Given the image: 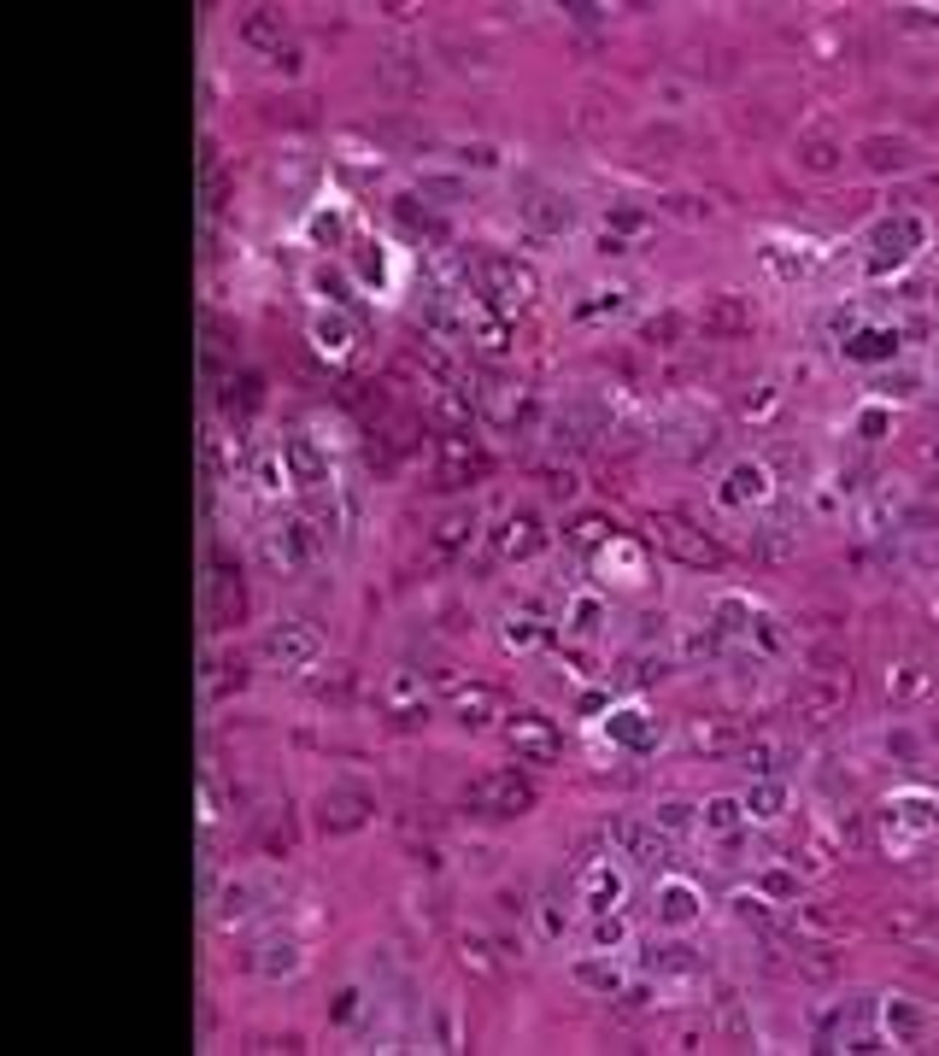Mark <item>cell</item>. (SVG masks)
I'll list each match as a JSON object with an SVG mask.
<instances>
[{"label":"cell","mask_w":939,"mask_h":1056,"mask_svg":"<svg viewBox=\"0 0 939 1056\" xmlns=\"http://www.w3.org/2000/svg\"><path fill=\"white\" fill-rule=\"evenodd\" d=\"M241 692L247 687V675H241V664H217V657H212V664H206V692H212V699H217V692Z\"/></svg>","instance_id":"26"},{"label":"cell","mask_w":939,"mask_h":1056,"mask_svg":"<svg viewBox=\"0 0 939 1056\" xmlns=\"http://www.w3.org/2000/svg\"><path fill=\"white\" fill-rule=\"evenodd\" d=\"M488 476V459L470 435H441V464H435V482L441 487H470Z\"/></svg>","instance_id":"5"},{"label":"cell","mask_w":939,"mask_h":1056,"mask_svg":"<svg viewBox=\"0 0 939 1056\" xmlns=\"http://www.w3.org/2000/svg\"><path fill=\"white\" fill-rule=\"evenodd\" d=\"M523 217L535 229H546V235H563L575 224V206H570V200H558V194H535V200H523Z\"/></svg>","instance_id":"14"},{"label":"cell","mask_w":939,"mask_h":1056,"mask_svg":"<svg viewBox=\"0 0 939 1056\" xmlns=\"http://www.w3.org/2000/svg\"><path fill=\"white\" fill-rule=\"evenodd\" d=\"M464 804L470 810H488V816H523V810H535V786L523 775H511V769H494V775L464 786Z\"/></svg>","instance_id":"2"},{"label":"cell","mask_w":939,"mask_h":1056,"mask_svg":"<svg viewBox=\"0 0 939 1056\" xmlns=\"http://www.w3.org/2000/svg\"><path fill=\"white\" fill-rule=\"evenodd\" d=\"M646 963L664 969V974H699V957L687 951V945H657V951H646Z\"/></svg>","instance_id":"24"},{"label":"cell","mask_w":939,"mask_h":1056,"mask_svg":"<svg viewBox=\"0 0 939 1056\" xmlns=\"http://www.w3.org/2000/svg\"><path fill=\"white\" fill-rule=\"evenodd\" d=\"M452 957H459V969L470 974V981H494V974H499V963H494V945H488V934H476V927L452 939Z\"/></svg>","instance_id":"11"},{"label":"cell","mask_w":939,"mask_h":1056,"mask_svg":"<svg viewBox=\"0 0 939 1056\" xmlns=\"http://www.w3.org/2000/svg\"><path fill=\"white\" fill-rule=\"evenodd\" d=\"M540 551V523L528 511L506 517V529H499V558H535Z\"/></svg>","instance_id":"13"},{"label":"cell","mask_w":939,"mask_h":1056,"mask_svg":"<svg viewBox=\"0 0 939 1056\" xmlns=\"http://www.w3.org/2000/svg\"><path fill=\"white\" fill-rule=\"evenodd\" d=\"M775 739H758V746H746V769H758V775H770V769H775Z\"/></svg>","instance_id":"27"},{"label":"cell","mask_w":939,"mask_h":1056,"mask_svg":"<svg viewBox=\"0 0 939 1056\" xmlns=\"http://www.w3.org/2000/svg\"><path fill=\"white\" fill-rule=\"evenodd\" d=\"M311 692H318V699H329V704H347V699H353V669H347V664H329V675H318V681H311Z\"/></svg>","instance_id":"23"},{"label":"cell","mask_w":939,"mask_h":1056,"mask_svg":"<svg viewBox=\"0 0 939 1056\" xmlns=\"http://www.w3.org/2000/svg\"><path fill=\"white\" fill-rule=\"evenodd\" d=\"M652 541L664 546L669 558L693 563V570H716V563H723V546H716L704 529H693L687 517H676V511H657L652 517Z\"/></svg>","instance_id":"1"},{"label":"cell","mask_w":939,"mask_h":1056,"mask_svg":"<svg viewBox=\"0 0 939 1056\" xmlns=\"http://www.w3.org/2000/svg\"><path fill=\"white\" fill-rule=\"evenodd\" d=\"M241 41L247 47H264V54H282V19H276L271 7H253L241 19Z\"/></svg>","instance_id":"15"},{"label":"cell","mask_w":939,"mask_h":1056,"mask_svg":"<svg viewBox=\"0 0 939 1056\" xmlns=\"http://www.w3.org/2000/svg\"><path fill=\"white\" fill-rule=\"evenodd\" d=\"M506 739H511V751H516L523 763H558V758H563V739H558V728H552L546 716H535V711L511 716Z\"/></svg>","instance_id":"3"},{"label":"cell","mask_w":939,"mask_h":1056,"mask_svg":"<svg viewBox=\"0 0 939 1056\" xmlns=\"http://www.w3.org/2000/svg\"><path fill=\"white\" fill-rule=\"evenodd\" d=\"M318 551V534H311V523H282L264 534V558L276 563V570H300V563Z\"/></svg>","instance_id":"7"},{"label":"cell","mask_w":939,"mask_h":1056,"mask_svg":"<svg viewBox=\"0 0 939 1056\" xmlns=\"http://www.w3.org/2000/svg\"><path fill=\"white\" fill-rule=\"evenodd\" d=\"M470 534H476V511H447L441 523H435V546H441V551H459Z\"/></svg>","instance_id":"21"},{"label":"cell","mask_w":939,"mask_h":1056,"mask_svg":"<svg viewBox=\"0 0 939 1056\" xmlns=\"http://www.w3.org/2000/svg\"><path fill=\"white\" fill-rule=\"evenodd\" d=\"M476 271H482V282H488V288H494V299H499V306H511V311L535 306L540 282H535V271H528V264H511V259H482Z\"/></svg>","instance_id":"4"},{"label":"cell","mask_w":939,"mask_h":1056,"mask_svg":"<svg viewBox=\"0 0 939 1056\" xmlns=\"http://www.w3.org/2000/svg\"><path fill=\"white\" fill-rule=\"evenodd\" d=\"M575 974H582L587 986H599V992H617V986H622V981H617V969H599V963H582Z\"/></svg>","instance_id":"29"},{"label":"cell","mask_w":939,"mask_h":1056,"mask_svg":"<svg viewBox=\"0 0 939 1056\" xmlns=\"http://www.w3.org/2000/svg\"><path fill=\"white\" fill-rule=\"evenodd\" d=\"M376 699H382V716H394V722H423L429 716V692H423V675H412V669H394Z\"/></svg>","instance_id":"6"},{"label":"cell","mask_w":939,"mask_h":1056,"mask_svg":"<svg viewBox=\"0 0 939 1056\" xmlns=\"http://www.w3.org/2000/svg\"><path fill=\"white\" fill-rule=\"evenodd\" d=\"M288 464H294V482H300V487H323V476H329V470H323V452L311 447V435H294L288 440Z\"/></svg>","instance_id":"17"},{"label":"cell","mask_w":939,"mask_h":1056,"mask_svg":"<svg viewBox=\"0 0 939 1056\" xmlns=\"http://www.w3.org/2000/svg\"><path fill=\"white\" fill-rule=\"evenodd\" d=\"M264 652H271L282 669H311V664H318V634L300 628V622H282V628H271Z\"/></svg>","instance_id":"8"},{"label":"cell","mask_w":939,"mask_h":1056,"mask_svg":"<svg viewBox=\"0 0 939 1056\" xmlns=\"http://www.w3.org/2000/svg\"><path fill=\"white\" fill-rule=\"evenodd\" d=\"M845 687H852V681H845V675H828V681H810L805 692H798V711H805V716H828V711H834V704L845 699Z\"/></svg>","instance_id":"18"},{"label":"cell","mask_w":939,"mask_h":1056,"mask_svg":"<svg viewBox=\"0 0 939 1056\" xmlns=\"http://www.w3.org/2000/svg\"><path fill=\"white\" fill-rule=\"evenodd\" d=\"M610 840H617L622 851H629V857H640V863H657V857H664V845H657V833H646L640 822H617V828H610Z\"/></svg>","instance_id":"19"},{"label":"cell","mask_w":939,"mask_h":1056,"mask_svg":"<svg viewBox=\"0 0 939 1056\" xmlns=\"http://www.w3.org/2000/svg\"><path fill=\"white\" fill-rule=\"evenodd\" d=\"M711 828H734V804H728V798L711 804Z\"/></svg>","instance_id":"30"},{"label":"cell","mask_w":939,"mask_h":1056,"mask_svg":"<svg viewBox=\"0 0 939 1056\" xmlns=\"http://www.w3.org/2000/svg\"><path fill=\"white\" fill-rule=\"evenodd\" d=\"M247 898H253L247 887H229V892H224V910H217V922H241L247 910H253V904H247Z\"/></svg>","instance_id":"28"},{"label":"cell","mask_w":939,"mask_h":1056,"mask_svg":"<svg viewBox=\"0 0 939 1056\" xmlns=\"http://www.w3.org/2000/svg\"><path fill=\"white\" fill-rule=\"evenodd\" d=\"M805 159H810V165H817V170H828V165H834V147H828V141H817V147H810V153H805Z\"/></svg>","instance_id":"31"},{"label":"cell","mask_w":939,"mask_h":1056,"mask_svg":"<svg viewBox=\"0 0 939 1056\" xmlns=\"http://www.w3.org/2000/svg\"><path fill=\"white\" fill-rule=\"evenodd\" d=\"M365 810H370V798H365V793H323V804H318V822H323L329 833H347V828L365 822Z\"/></svg>","instance_id":"12"},{"label":"cell","mask_w":939,"mask_h":1056,"mask_svg":"<svg viewBox=\"0 0 939 1056\" xmlns=\"http://www.w3.org/2000/svg\"><path fill=\"white\" fill-rule=\"evenodd\" d=\"M241 605H247V598H241V581H235V576H217V588H212V622L229 628L235 617H241Z\"/></svg>","instance_id":"20"},{"label":"cell","mask_w":939,"mask_h":1056,"mask_svg":"<svg viewBox=\"0 0 939 1056\" xmlns=\"http://www.w3.org/2000/svg\"><path fill=\"white\" fill-rule=\"evenodd\" d=\"M751 323H758V311H751L740 294H716L711 306H704V335H716V341L751 335Z\"/></svg>","instance_id":"9"},{"label":"cell","mask_w":939,"mask_h":1056,"mask_svg":"<svg viewBox=\"0 0 939 1056\" xmlns=\"http://www.w3.org/2000/svg\"><path fill=\"white\" fill-rule=\"evenodd\" d=\"M676 335H687V318H676V311H664V318H652L640 329V341H652V346H676Z\"/></svg>","instance_id":"25"},{"label":"cell","mask_w":939,"mask_h":1056,"mask_svg":"<svg viewBox=\"0 0 939 1056\" xmlns=\"http://www.w3.org/2000/svg\"><path fill=\"white\" fill-rule=\"evenodd\" d=\"M798 934H810V939H840L845 922L834 916V910H822V904H805V910H798Z\"/></svg>","instance_id":"22"},{"label":"cell","mask_w":939,"mask_h":1056,"mask_svg":"<svg viewBox=\"0 0 939 1056\" xmlns=\"http://www.w3.org/2000/svg\"><path fill=\"white\" fill-rule=\"evenodd\" d=\"M687 739H693V751H704V758H723V751L734 746V722H723V716H693Z\"/></svg>","instance_id":"16"},{"label":"cell","mask_w":939,"mask_h":1056,"mask_svg":"<svg viewBox=\"0 0 939 1056\" xmlns=\"http://www.w3.org/2000/svg\"><path fill=\"white\" fill-rule=\"evenodd\" d=\"M494 711H499V692L494 687H482V681H470V687L459 681V687H452V716H459L464 728H488Z\"/></svg>","instance_id":"10"}]
</instances>
